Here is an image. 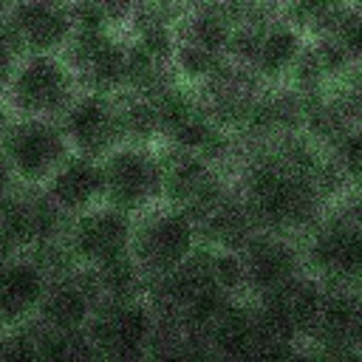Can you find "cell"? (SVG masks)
<instances>
[{
	"instance_id": "obj_1",
	"label": "cell",
	"mask_w": 362,
	"mask_h": 362,
	"mask_svg": "<svg viewBox=\"0 0 362 362\" xmlns=\"http://www.w3.org/2000/svg\"><path fill=\"white\" fill-rule=\"evenodd\" d=\"M232 181L257 229L294 240L348 192L331 153L305 133L240 144Z\"/></svg>"
},
{
	"instance_id": "obj_2",
	"label": "cell",
	"mask_w": 362,
	"mask_h": 362,
	"mask_svg": "<svg viewBox=\"0 0 362 362\" xmlns=\"http://www.w3.org/2000/svg\"><path fill=\"white\" fill-rule=\"evenodd\" d=\"M305 272L331 291H362V192H345L300 240Z\"/></svg>"
},
{
	"instance_id": "obj_3",
	"label": "cell",
	"mask_w": 362,
	"mask_h": 362,
	"mask_svg": "<svg viewBox=\"0 0 362 362\" xmlns=\"http://www.w3.org/2000/svg\"><path fill=\"white\" fill-rule=\"evenodd\" d=\"M232 6H178L173 20V71L181 85L195 88L229 62Z\"/></svg>"
},
{
	"instance_id": "obj_4",
	"label": "cell",
	"mask_w": 362,
	"mask_h": 362,
	"mask_svg": "<svg viewBox=\"0 0 362 362\" xmlns=\"http://www.w3.org/2000/svg\"><path fill=\"white\" fill-rule=\"evenodd\" d=\"M198 249V226L167 204H158L133 218L130 263L147 288L175 274Z\"/></svg>"
},
{
	"instance_id": "obj_5",
	"label": "cell",
	"mask_w": 362,
	"mask_h": 362,
	"mask_svg": "<svg viewBox=\"0 0 362 362\" xmlns=\"http://www.w3.org/2000/svg\"><path fill=\"white\" fill-rule=\"evenodd\" d=\"M158 334V314L147 294L102 300L85 328L96 362H150Z\"/></svg>"
},
{
	"instance_id": "obj_6",
	"label": "cell",
	"mask_w": 362,
	"mask_h": 362,
	"mask_svg": "<svg viewBox=\"0 0 362 362\" xmlns=\"http://www.w3.org/2000/svg\"><path fill=\"white\" fill-rule=\"evenodd\" d=\"M82 85L65 57H23L6 88L0 90L14 119L59 122L79 99Z\"/></svg>"
},
{
	"instance_id": "obj_7",
	"label": "cell",
	"mask_w": 362,
	"mask_h": 362,
	"mask_svg": "<svg viewBox=\"0 0 362 362\" xmlns=\"http://www.w3.org/2000/svg\"><path fill=\"white\" fill-rule=\"evenodd\" d=\"M164 161V201L167 206L187 215L195 226H201L229 195H232V173L212 164L209 158L175 147H158Z\"/></svg>"
},
{
	"instance_id": "obj_8",
	"label": "cell",
	"mask_w": 362,
	"mask_h": 362,
	"mask_svg": "<svg viewBox=\"0 0 362 362\" xmlns=\"http://www.w3.org/2000/svg\"><path fill=\"white\" fill-rule=\"evenodd\" d=\"M133 218L102 204L65 223L62 255L71 266L90 274H102L124 260H130Z\"/></svg>"
},
{
	"instance_id": "obj_9",
	"label": "cell",
	"mask_w": 362,
	"mask_h": 362,
	"mask_svg": "<svg viewBox=\"0 0 362 362\" xmlns=\"http://www.w3.org/2000/svg\"><path fill=\"white\" fill-rule=\"evenodd\" d=\"M105 204L136 218L164 201V161L158 147L122 144L102 158Z\"/></svg>"
},
{
	"instance_id": "obj_10",
	"label": "cell",
	"mask_w": 362,
	"mask_h": 362,
	"mask_svg": "<svg viewBox=\"0 0 362 362\" xmlns=\"http://www.w3.org/2000/svg\"><path fill=\"white\" fill-rule=\"evenodd\" d=\"M74 153L59 122L11 119L0 144V158L20 187H42Z\"/></svg>"
},
{
	"instance_id": "obj_11",
	"label": "cell",
	"mask_w": 362,
	"mask_h": 362,
	"mask_svg": "<svg viewBox=\"0 0 362 362\" xmlns=\"http://www.w3.org/2000/svg\"><path fill=\"white\" fill-rule=\"evenodd\" d=\"M243 300H260L305 274L303 243L274 232H255L238 252Z\"/></svg>"
},
{
	"instance_id": "obj_12",
	"label": "cell",
	"mask_w": 362,
	"mask_h": 362,
	"mask_svg": "<svg viewBox=\"0 0 362 362\" xmlns=\"http://www.w3.org/2000/svg\"><path fill=\"white\" fill-rule=\"evenodd\" d=\"M266 88L269 85L263 79H257L252 71H246L235 62H226L209 79L195 85L192 93L198 96L204 113L223 133H229L240 141L249 130V122H252Z\"/></svg>"
},
{
	"instance_id": "obj_13",
	"label": "cell",
	"mask_w": 362,
	"mask_h": 362,
	"mask_svg": "<svg viewBox=\"0 0 362 362\" xmlns=\"http://www.w3.org/2000/svg\"><path fill=\"white\" fill-rule=\"evenodd\" d=\"M3 25L23 57H62L74 40L71 3H6Z\"/></svg>"
},
{
	"instance_id": "obj_14",
	"label": "cell",
	"mask_w": 362,
	"mask_h": 362,
	"mask_svg": "<svg viewBox=\"0 0 362 362\" xmlns=\"http://www.w3.org/2000/svg\"><path fill=\"white\" fill-rule=\"evenodd\" d=\"M99 303H102V291L96 277L85 269L65 266L59 272H51L34 322L57 334H85Z\"/></svg>"
},
{
	"instance_id": "obj_15",
	"label": "cell",
	"mask_w": 362,
	"mask_h": 362,
	"mask_svg": "<svg viewBox=\"0 0 362 362\" xmlns=\"http://www.w3.org/2000/svg\"><path fill=\"white\" fill-rule=\"evenodd\" d=\"M322 297L325 288L305 272L297 280L280 286L277 291L260 297V300H249L257 314L263 317V322L286 342L297 345V348H308L311 331L317 325L320 308H322ZM308 354V351H305Z\"/></svg>"
},
{
	"instance_id": "obj_16",
	"label": "cell",
	"mask_w": 362,
	"mask_h": 362,
	"mask_svg": "<svg viewBox=\"0 0 362 362\" xmlns=\"http://www.w3.org/2000/svg\"><path fill=\"white\" fill-rule=\"evenodd\" d=\"M48 266L37 255L0 257V331L37 320L48 288Z\"/></svg>"
},
{
	"instance_id": "obj_17",
	"label": "cell",
	"mask_w": 362,
	"mask_h": 362,
	"mask_svg": "<svg viewBox=\"0 0 362 362\" xmlns=\"http://www.w3.org/2000/svg\"><path fill=\"white\" fill-rule=\"evenodd\" d=\"M59 124H62L74 153H79V156L102 161L110 150L122 147L113 93L82 90L79 99L68 107V113L59 119Z\"/></svg>"
},
{
	"instance_id": "obj_18",
	"label": "cell",
	"mask_w": 362,
	"mask_h": 362,
	"mask_svg": "<svg viewBox=\"0 0 362 362\" xmlns=\"http://www.w3.org/2000/svg\"><path fill=\"white\" fill-rule=\"evenodd\" d=\"M45 198L71 221L93 206L105 204V178H102V161L71 153L62 167L40 187Z\"/></svg>"
},
{
	"instance_id": "obj_19",
	"label": "cell",
	"mask_w": 362,
	"mask_h": 362,
	"mask_svg": "<svg viewBox=\"0 0 362 362\" xmlns=\"http://www.w3.org/2000/svg\"><path fill=\"white\" fill-rule=\"evenodd\" d=\"M150 362H223L201 337L164 322L158 317V334L150 354Z\"/></svg>"
},
{
	"instance_id": "obj_20",
	"label": "cell",
	"mask_w": 362,
	"mask_h": 362,
	"mask_svg": "<svg viewBox=\"0 0 362 362\" xmlns=\"http://www.w3.org/2000/svg\"><path fill=\"white\" fill-rule=\"evenodd\" d=\"M325 96L351 127H362V62L348 65L325 90Z\"/></svg>"
},
{
	"instance_id": "obj_21",
	"label": "cell",
	"mask_w": 362,
	"mask_h": 362,
	"mask_svg": "<svg viewBox=\"0 0 362 362\" xmlns=\"http://www.w3.org/2000/svg\"><path fill=\"white\" fill-rule=\"evenodd\" d=\"M325 37H331L342 48L351 65L362 62V3H342L334 28Z\"/></svg>"
},
{
	"instance_id": "obj_22",
	"label": "cell",
	"mask_w": 362,
	"mask_h": 362,
	"mask_svg": "<svg viewBox=\"0 0 362 362\" xmlns=\"http://www.w3.org/2000/svg\"><path fill=\"white\" fill-rule=\"evenodd\" d=\"M3 6H6V3H0V90L6 88V82L11 79V74L17 71V65H20V59H23L17 42L11 40V34H8L6 25H3Z\"/></svg>"
},
{
	"instance_id": "obj_23",
	"label": "cell",
	"mask_w": 362,
	"mask_h": 362,
	"mask_svg": "<svg viewBox=\"0 0 362 362\" xmlns=\"http://www.w3.org/2000/svg\"><path fill=\"white\" fill-rule=\"evenodd\" d=\"M308 362H362V354L356 348H345V351L314 354V356H308Z\"/></svg>"
},
{
	"instance_id": "obj_24",
	"label": "cell",
	"mask_w": 362,
	"mask_h": 362,
	"mask_svg": "<svg viewBox=\"0 0 362 362\" xmlns=\"http://www.w3.org/2000/svg\"><path fill=\"white\" fill-rule=\"evenodd\" d=\"M20 189V184L14 181V175L8 173V167L3 164V158H0V206L3 204H8L11 198H14V192Z\"/></svg>"
},
{
	"instance_id": "obj_25",
	"label": "cell",
	"mask_w": 362,
	"mask_h": 362,
	"mask_svg": "<svg viewBox=\"0 0 362 362\" xmlns=\"http://www.w3.org/2000/svg\"><path fill=\"white\" fill-rule=\"evenodd\" d=\"M11 113H8V107H6V102H3V96H0V144H3V139H6V130H8V124H11Z\"/></svg>"
},
{
	"instance_id": "obj_26",
	"label": "cell",
	"mask_w": 362,
	"mask_h": 362,
	"mask_svg": "<svg viewBox=\"0 0 362 362\" xmlns=\"http://www.w3.org/2000/svg\"><path fill=\"white\" fill-rule=\"evenodd\" d=\"M354 348L362 354V291H359V320H356V339H354Z\"/></svg>"
},
{
	"instance_id": "obj_27",
	"label": "cell",
	"mask_w": 362,
	"mask_h": 362,
	"mask_svg": "<svg viewBox=\"0 0 362 362\" xmlns=\"http://www.w3.org/2000/svg\"><path fill=\"white\" fill-rule=\"evenodd\" d=\"M286 362H308V356H297V359H286Z\"/></svg>"
}]
</instances>
